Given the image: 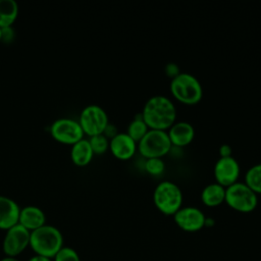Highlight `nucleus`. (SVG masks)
I'll use <instances>...</instances> for the list:
<instances>
[{"label":"nucleus","instance_id":"nucleus-1","mask_svg":"<svg viewBox=\"0 0 261 261\" xmlns=\"http://www.w3.org/2000/svg\"><path fill=\"white\" fill-rule=\"evenodd\" d=\"M149 128L167 130L176 121V107L164 95H154L144 104L141 112Z\"/></svg>","mask_w":261,"mask_h":261},{"label":"nucleus","instance_id":"nucleus-2","mask_svg":"<svg viewBox=\"0 0 261 261\" xmlns=\"http://www.w3.org/2000/svg\"><path fill=\"white\" fill-rule=\"evenodd\" d=\"M30 247L36 255L53 259L63 247V236L57 227L45 224L31 231Z\"/></svg>","mask_w":261,"mask_h":261},{"label":"nucleus","instance_id":"nucleus-3","mask_svg":"<svg viewBox=\"0 0 261 261\" xmlns=\"http://www.w3.org/2000/svg\"><path fill=\"white\" fill-rule=\"evenodd\" d=\"M170 92L179 102L193 105L201 101L203 88L200 81L189 72H179L170 81Z\"/></svg>","mask_w":261,"mask_h":261},{"label":"nucleus","instance_id":"nucleus-4","mask_svg":"<svg viewBox=\"0 0 261 261\" xmlns=\"http://www.w3.org/2000/svg\"><path fill=\"white\" fill-rule=\"evenodd\" d=\"M153 201L157 209L165 215H173L184 201L182 191L172 180H162L154 189Z\"/></svg>","mask_w":261,"mask_h":261},{"label":"nucleus","instance_id":"nucleus-5","mask_svg":"<svg viewBox=\"0 0 261 261\" xmlns=\"http://www.w3.org/2000/svg\"><path fill=\"white\" fill-rule=\"evenodd\" d=\"M224 202L233 210L248 213L258 205V194H256L245 181H236L225 188Z\"/></svg>","mask_w":261,"mask_h":261},{"label":"nucleus","instance_id":"nucleus-6","mask_svg":"<svg viewBox=\"0 0 261 261\" xmlns=\"http://www.w3.org/2000/svg\"><path fill=\"white\" fill-rule=\"evenodd\" d=\"M171 142L166 130L149 128L146 135L138 142V150L146 159L162 158L171 149Z\"/></svg>","mask_w":261,"mask_h":261},{"label":"nucleus","instance_id":"nucleus-7","mask_svg":"<svg viewBox=\"0 0 261 261\" xmlns=\"http://www.w3.org/2000/svg\"><path fill=\"white\" fill-rule=\"evenodd\" d=\"M79 122L84 130V134L92 137L103 134L105 127L109 123V119L106 111L101 106L91 104L82 110Z\"/></svg>","mask_w":261,"mask_h":261},{"label":"nucleus","instance_id":"nucleus-8","mask_svg":"<svg viewBox=\"0 0 261 261\" xmlns=\"http://www.w3.org/2000/svg\"><path fill=\"white\" fill-rule=\"evenodd\" d=\"M31 231L17 223L6 230L3 239L2 249L6 257L16 258L28 247H30Z\"/></svg>","mask_w":261,"mask_h":261},{"label":"nucleus","instance_id":"nucleus-9","mask_svg":"<svg viewBox=\"0 0 261 261\" xmlns=\"http://www.w3.org/2000/svg\"><path fill=\"white\" fill-rule=\"evenodd\" d=\"M50 134L54 140L63 144L73 145L84 139V130L79 121L70 118H59L50 126Z\"/></svg>","mask_w":261,"mask_h":261},{"label":"nucleus","instance_id":"nucleus-10","mask_svg":"<svg viewBox=\"0 0 261 261\" xmlns=\"http://www.w3.org/2000/svg\"><path fill=\"white\" fill-rule=\"evenodd\" d=\"M241 172L240 163L233 156L219 157L214 164V177L216 182L224 188L238 181Z\"/></svg>","mask_w":261,"mask_h":261},{"label":"nucleus","instance_id":"nucleus-11","mask_svg":"<svg viewBox=\"0 0 261 261\" xmlns=\"http://www.w3.org/2000/svg\"><path fill=\"white\" fill-rule=\"evenodd\" d=\"M175 223L182 230L197 231L205 226L206 216L201 209L195 206H181L174 214Z\"/></svg>","mask_w":261,"mask_h":261},{"label":"nucleus","instance_id":"nucleus-12","mask_svg":"<svg viewBox=\"0 0 261 261\" xmlns=\"http://www.w3.org/2000/svg\"><path fill=\"white\" fill-rule=\"evenodd\" d=\"M109 149L115 158L128 160L137 152L138 143L126 133H118L109 140Z\"/></svg>","mask_w":261,"mask_h":261},{"label":"nucleus","instance_id":"nucleus-13","mask_svg":"<svg viewBox=\"0 0 261 261\" xmlns=\"http://www.w3.org/2000/svg\"><path fill=\"white\" fill-rule=\"evenodd\" d=\"M171 145L185 147L189 145L195 137V128L189 121H175L167 130Z\"/></svg>","mask_w":261,"mask_h":261},{"label":"nucleus","instance_id":"nucleus-14","mask_svg":"<svg viewBox=\"0 0 261 261\" xmlns=\"http://www.w3.org/2000/svg\"><path fill=\"white\" fill-rule=\"evenodd\" d=\"M19 212L20 208L14 200L0 195V229L7 230L17 224Z\"/></svg>","mask_w":261,"mask_h":261},{"label":"nucleus","instance_id":"nucleus-15","mask_svg":"<svg viewBox=\"0 0 261 261\" xmlns=\"http://www.w3.org/2000/svg\"><path fill=\"white\" fill-rule=\"evenodd\" d=\"M18 223L28 230L33 231L46 224V216L41 208L29 205L20 208Z\"/></svg>","mask_w":261,"mask_h":261},{"label":"nucleus","instance_id":"nucleus-16","mask_svg":"<svg viewBox=\"0 0 261 261\" xmlns=\"http://www.w3.org/2000/svg\"><path fill=\"white\" fill-rule=\"evenodd\" d=\"M94 156V152L88 139H82L74 143L70 149L71 161L77 166L88 165Z\"/></svg>","mask_w":261,"mask_h":261},{"label":"nucleus","instance_id":"nucleus-17","mask_svg":"<svg viewBox=\"0 0 261 261\" xmlns=\"http://www.w3.org/2000/svg\"><path fill=\"white\" fill-rule=\"evenodd\" d=\"M225 188L218 182H210L201 191V200L208 207H215L224 202Z\"/></svg>","mask_w":261,"mask_h":261},{"label":"nucleus","instance_id":"nucleus-18","mask_svg":"<svg viewBox=\"0 0 261 261\" xmlns=\"http://www.w3.org/2000/svg\"><path fill=\"white\" fill-rule=\"evenodd\" d=\"M18 15V4L14 0H0V28L11 27Z\"/></svg>","mask_w":261,"mask_h":261},{"label":"nucleus","instance_id":"nucleus-19","mask_svg":"<svg viewBox=\"0 0 261 261\" xmlns=\"http://www.w3.org/2000/svg\"><path fill=\"white\" fill-rule=\"evenodd\" d=\"M149 130V126L144 121L142 114L138 113L134 117L133 120L127 125V130L125 132L133 140H135L137 143L146 135V133Z\"/></svg>","mask_w":261,"mask_h":261},{"label":"nucleus","instance_id":"nucleus-20","mask_svg":"<svg viewBox=\"0 0 261 261\" xmlns=\"http://www.w3.org/2000/svg\"><path fill=\"white\" fill-rule=\"evenodd\" d=\"M256 194H261V162L252 165L245 173L244 180Z\"/></svg>","mask_w":261,"mask_h":261},{"label":"nucleus","instance_id":"nucleus-21","mask_svg":"<svg viewBox=\"0 0 261 261\" xmlns=\"http://www.w3.org/2000/svg\"><path fill=\"white\" fill-rule=\"evenodd\" d=\"M88 140L94 154H103L109 149V139L103 134L92 136Z\"/></svg>","mask_w":261,"mask_h":261},{"label":"nucleus","instance_id":"nucleus-22","mask_svg":"<svg viewBox=\"0 0 261 261\" xmlns=\"http://www.w3.org/2000/svg\"><path fill=\"white\" fill-rule=\"evenodd\" d=\"M145 170L151 174V175H159L161 174L165 169V163L162 158L159 157H153L148 158L145 161Z\"/></svg>","mask_w":261,"mask_h":261},{"label":"nucleus","instance_id":"nucleus-23","mask_svg":"<svg viewBox=\"0 0 261 261\" xmlns=\"http://www.w3.org/2000/svg\"><path fill=\"white\" fill-rule=\"evenodd\" d=\"M52 261H81V258L74 249L63 246L54 256Z\"/></svg>","mask_w":261,"mask_h":261},{"label":"nucleus","instance_id":"nucleus-24","mask_svg":"<svg viewBox=\"0 0 261 261\" xmlns=\"http://www.w3.org/2000/svg\"><path fill=\"white\" fill-rule=\"evenodd\" d=\"M179 72H180V70H179V68H178V66H177L176 63H174V62H169V63H167V64L165 65V73H166L168 76H170L171 79L174 77L175 75H177Z\"/></svg>","mask_w":261,"mask_h":261},{"label":"nucleus","instance_id":"nucleus-25","mask_svg":"<svg viewBox=\"0 0 261 261\" xmlns=\"http://www.w3.org/2000/svg\"><path fill=\"white\" fill-rule=\"evenodd\" d=\"M14 37V32L11 27L1 28V41L10 42Z\"/></svg>","mask_w":261,"mask_h":261},{"label":"nucleus","instance_id":"nucleus-26","mask_svg":"<svg viewBox=\"0 0 261 261\" xmlns=\"http://www.w3.org/2000/svg\"><path fill=\"white\" fill-rule=\"evenodd\" d=\"M118 133H119V132L117 130L116 126H115L114 124H112V123L109 122V123L107 124V126L105 127V129H104V132H103V135H104L106 138H108V139L110 140V139H112L114 136H116Z\"/></svg>","mask_w":261,"mask_h":261},{"label":"nucleus","instance_id":"nucleus-27","mask_svg":"<svg viewBox=\"0 0 261 261\" xmlns=\"http://www.w3.org/2000/svg\"><path fill=\"white\" fill-rule=\"evenodd\" d=\"M219 157H227V156H232V149L228 144H222L219 147Z\"/></svg>","mask_w":261,"mask_h":261},{"label":"nucleus","instance_id":"nucleus-28","mask_svg":"<svg viewBox=\"0 0 261 261\" xmlns=\"http://www.w3.org/2000/svg\"><path fill=\"white\" fill-rule=\"evenodd\" d=\"M28 261H52V259L47 258V257H43V256H39V255H35V256L31 257Z\"/></svg>","mask_w":261,"mask_h":261},{"label":"nucleus","instance_id":"nucleus-29","mask_svg":"<svg viewBox=\"0 0 261 261\" xmlns=\"http://www.w3.org/2000/svg\"><path fill=\"white\" fill-rule=\"evenodd\" d=\"M0 261H20V260H18L17 258H14V257H4Z\"/></svg>","mask_w":261,"mask_h":261},{"label":"nucleus","instance_id":"nucleus-30","mask_svg":"<svg viewBox=\"0 0 261 261\" xmlns=\"http://www.w3.org/2000/svg\"><path fill=\"white\" fill-rule=\"evenodd\" d=\"M0 41H1V28H0Z\"/></svg>","mask_w":261,"mask_h":261}]
</instances>
